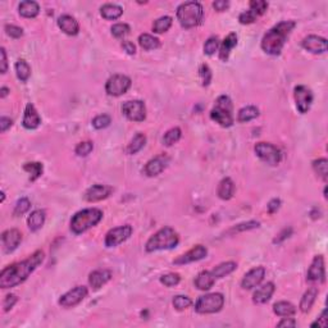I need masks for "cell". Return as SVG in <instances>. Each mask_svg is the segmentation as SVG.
Segmentation results:
<instances>
[{"label": "cell", "instance_id": "1", "mask_svg": "<svg viewBox=\"0 0 328 328\" xmlns=\"http://www.w3.org/2000/svg\"><path fill=\"white\" fill-rule=\"evenodd\" d=\"M44 258H45L44 251L37 250L23 261L15 263V264L4 268L0 273V287L12 289V287H16V286L25 282L32 272L43 263Z\"/></svg>", "mask_w": 328, "mask_h": 328}, {"label": "cell", "instance_id": "2", "mask_svg": "<svg viewBox=\"0 0 328 328\" xmlns=\"http://www.w3.org/2000/svg\"><path fill=\"white\" fill-rule=\"evenodd\" d=\"M296 26L295 21H282L269 30L261 39V49L269 55H279L287 37Z\"/></svg>", "mask_w": 328, "mask_h": 328}, {"label": "cell", "instance_id": "3", "mask_svg": "<svg viewBox=\"0 0 328 328\" xmlns=\"http://www.w3.org/2000/svg\"><path fill=\"white\" fill-rule=\"evenodd\" d=\"M180 242L178 233L171 227H163L153 235L145 245V250L148 253H154L158 250H170L176 247Z\"/></svg>", "mask_w": 328, "mask_h": 328}, {"label": "cell", "instance_id": "4", "mask_svg": "<svg viewBox=\"0 0 328 328\" xmlns=\"http://www.w3.org/2000/svg\"><path fill=\"white\" fill-rule=\"evenodd\" d=\"M103 212L98 208H87L80 210L72 217L71 231L74 235H81L91 227H95L102 221Z\"/></svg>", "mask_w": 328, "mask_h": 328}, {"label": "cell", "instance_id": "5", "mask_svg": "<svg viewBox=\"0 0 328 328\" xmlns=\"http://www.w3.org/2000/svg\"><path fill=\"white\" fill-rule=\"evenodd\" d=\"M203 5L199 1H186L177 8V19L185 29H192L203 21Z\"/></svg>", "mask_w": 328, "mask_h": 328}, {"label": "cell", "instance_id": "6", "mask_svg": "<svg viewBox=\"0 0 328 328\" xmlns=\"http://www.w3.org/2000/svg\"><path fill=\"white\" fill-rule=\"evenodd\" d=\"M210 118L222 127H231L235 122L232 114V102L229 96L221 95L215 100V104L210 112Z\"/></svg>", "mask_w": 328, "mask_h": 328}, {"label": "cell", "instance_id": "7", "mask_svg": "<svg viewBox=\"0 0 328 328\" xmlns=\"http://www.w3.org/2000/svg\"><path fill=\"white\" fill-rule=\"evenodd\" d=\"M224 305V296L221 293H207L200 296L195 303V311L199 314H213L222 311Z\"/></svg>", "mask_w": 328, "mask_h": 328}, {"label": "cell", "instance_id": "8", "mask_svg": "<svg viewBox=\"0 0 328 328\" xmlns=\"http://www.w3.org/2000/svg\"><path fill=\"white\" fill-rule=\"evenodd\" d=\"M255 154L261 159L263 162L267 163L268 166H278L281 159H282V153L276 145L269 144V142H258L255 145Z\"/></svg>", "mask_w": 328, "mask_h": 328}, {"label": "cell", "instance_id": "9", "mask_svg": "<svg viewBox=\"0 0 328 328\" xmlns=\"http://www.w3.org/2000/svg\"><path fill=\"white\" fill-rule=\"evenodd\" d=\"M132 82L131 78L124 74H113L108 78L105 84V91L110 96H121L130 90Z\"/></svg>", "mask_w": 328, "mask_h": 328}, {"label": "cell", "instance_id": "10", "mask_svg": "<svg viewBox=\"0 0 328 328\" xmlns=\"http://www.w3.org/2000/svg\"><path fill=\"white\" fill-rule=\"evenodd\" d=\"M122 113L132 122H142L146 118V106L141 100H128L122 104Z\"/></svg>", "mask_w": 328, "mask_h": 328}, {"label": "cell", "instance_id": "11", "mask_svg": "<svg viewBox=\"0 0 328 328\" xmlns=\"http://www.w3.org/2000/svg\"><path fill=\"white\" fill-rule=\"evenodd\" d=\"M132 235V227L130 224H124V226L116 227L112 228L109 232L105 235V246L106 247H116L120 243L124 242V241L130 239Z\"/></svg>", "mask_w": 328, "mask_h": 328}, {"label": "cell", "instance_id": "12", "mask_svg": "<svg viewBox=\"0 0 328 328\" xmlns=\"http://www.w3.org/2000/svg\"><path fill=\"white\" fill-rule=\"evenodd\" d=\"M293 98L296 103V108L300 114L308 113V110L311 109V103H313V92L311 88L307 86L299 85L293 90Z\"/></svg>", "mask_w": 328, "mask_h": 328}, {"label": "cell", "instance_id": "13", "mask_svg": "<svg viewBox=\"0 0 328 328\" xmlns=\"http://www.w3.org/2000/svg\"><path fill=\"white\" fill-rule=\"evenodd\" d=\"M88 290L85 286H76L74 289L69 290L68 293L62 295L59 299V305L63 308H73L81 303L87 296Z\"/></svg>", "mask_w": 328, "mask_h": 328}, {"label": "cell", "instance_id": "14", "mask_svg": "<svg viewBox=\"0 0 328 328\" xmlns=\"http://www.w3.org/2000/svg\"><path fill=\"white\" fill-rule=\"evenodd\" d=\"M308 282L323 283L326 281V269H325V259L322 255L314 257L311 267L308 269L307 275Z\"/></svg>", "mask_w": 328, "mask_h": 328}, {"label": "cell", "instance_id": "15", "mask_svg": "<svg viewBox=\"0 0 328 328\" xmlns=\"http://www.w3.org/2000/svg\"><path fill=\"white\" fill-rule=\"evenodd\" d=\"M208 255V249L203 245H196L191 250H189L185 254L180 255L173 260V264L176 265H182V264H189V263H194V261L201 260L204 259L205 257Z\"/></svg>", "mask_w": 328, "mask_h": 328}, {"label": "cell", "instance_id": "16", "mask_svg": "<svg viewBox=\"0 0 328 328\" xmlns=\"http://www.w3.org/2000/svg\"><path fill=\"white\" fill-rule=\"evenodd\" d=\"M113 192V187L108 186V185H94V186L88 187L86 190L84 199L88 203H96V201H102L104 199L109 198L110 194Z\"/></svg>", "mask_w": 328, "mask_h": 328}, {"label": "cell", "instance_id": "17", "mask_svg": "<svg viewBox=\"0 0 328 328\" xmlns=\"http://www.w3.org/2000/svg\"><path fill=\"white\" fill-rule=\"evenodd\" d=\"M265 277V268L264 267H255L250 269L246 275L243 276L242 281H241V287L243 290H251L260 285Z\"/></svg>", "mask_w": 328, "mask_h": 328}, {"label": "cell", "instance_id": "18", "mask_svg": "<svg viewBox=\"0 0 328 328\" xmlns=\"http://www.w3.org/2000/svg\"><path fill=\"white\" fill-rule=\"evenodd\" d=\"M303 48L313 54H323L328 49V41L325 37L317 35H309L303 40Z\"/></svg>", "mask_w": 328, "mask_h": 328}, {"label": "cell", "instance_id": "19", "mask_svg": "<svg viewBox=\"0 0 328 328\" xmlns=\"http://www.w3.org/2000/svg\"><path fill=\"white\" fill-rule=\"evenodd\" d=\"M22 241V235L21 232L16 228L7 229L4 231L3 235H1V242H3V247L5 253H12L15 251L19 243Z\"/></svg>", "mask_w": 328, "mask_h": 328}, {"label": "cell", "instance_id": "20", "mask_svg": "<svg viewBox=\"0 0 328 328\" xmlns=\"http://www.w3.org/2000/svg\"><path fill=\"white\" fill-rule=\"evenodd\" d=\"M168 162H170V158L167 155H158L155 158L150 159L145 166V174L149 177L158 176L166 170Z\"/></svg>", "mask_w": 328, "mask_h": 328}, {"label": "cell", "instance_id": "21", "mask_svg": "<svg viewBox=\"0 0 328 328\" xmlns=\"http://www.w3.org/2000/svg\"><path fill=\"white\" fill-rule=\"evenodd\" d=\"M22 124H23V127H25L26 130H36V128L41 124V117L37 113L35 105L31 104V103H29V104L26 105Z\"/></svg>", "mask_w": 328, "mask_h": 328}, {"label": "cell", "instance_id": "22", "mask_svg": "<svg viewBox=\"0 0 328 328\" xmlns=\"http://www.w3.org/2000/svg\"><path fill=\"white\" fill-rule=\"evenodd\" d=\"M112 279V272L108 269H98L90 273L88 276V283L92 290H99L103 286L106 285Z\"/></svg>", "mask_w": 328, "mask_h": 328}, {"label": "cell", "instance_id": "23", "mask_svg": "<svg viewBox=\"0 0 328 328\" xmlns=\"http://www.w3.org/2000/svg\"><path fill=\"white\" fill-rule=\"evenodd\" d=\"M275 283L273 282H267L265 285L260 286L259 289H257V291L253 295V301L257 305H261V304L268 303L271 300L272 295L275 293Z\"/></svg>", "mask_w": 328, "mask_h": 328}, {"label": "cell", "instance_id": "24", "mask_svg": "<svg viewBox=\"0 0 328 328\" xmlns=\"http://www.w3.org/2000/svg\"><path fill=\"white\" fill-rule=\"evenodd\" d=\"M58 26L59 29L67 34L69 36L77 35L78 31H80V26H78V22L74 19L72 16L69 15H63L58 18Z\"/></svg>", "mask_w": 328, "mask_h": 328}, {"label": "cell", "instance_id": "25", "mask_svg": "<svg viewBox=\"0 0 328 328\" xmlns=\"http://www.w3.org/2000/svg\"><path fill=\"white\" fill-rule=\"evenodd\" d=\"M237 45V35L235 32H231L229 35L222 41L221 44V49H219V59L222 62H227L228 60L229 54L232 52V49Z\"/></svg>", "mask_w": 328, "mask_h": 328}, {"label": "cell", "instance_id": "26", "mask_svg": "<svg viewBox=\"0 0 328 328\" xmlns=\"http://www.w3.org/2000/svg\"><path fill=\"white\" fill-rule=\"evenodd\" d=\"M215 277L212 275V272L204 271L199 273L198 277L195 278V286L201 291H208L214 286Z\"/></svg>", "mask_w": 328, "mask_h": 328}, {"label": "cell", "instance_id": "27", "mask_svg": "<svg viewBox=\"0 0 328 328\" xmlns=\"http://www.w3.org/2000/svg\"><path fill=\"white\" fill-rule=\"evenodd\" d=\"M217 194L222 200H229V199L232 198L233 194H235V184H233V181L229 178V177H226V178H223L218 185V189H217Z\"/></svg>", "mask_w": 328, "mask_h": 328}, {"label": "cell", "instance_id": "28", "mask_svg": "<svg viewBox=\"0 0 328 328\" xmlns=\"http://www.w3.org/2000/svg\"><path fill=\"white\" fill-rule=\"evenodd\" d=\"M45 218H46L45 210H43V209H36V210H34V212L30 214L29 219H27L29 228L31 229L32 232L39 231V229L44 226Z\"/></svg>", "mask_w": 328, "mask_h": 328}, {"label": "cell", "instance_id": "29", "mask_svg": "<svg viewBox=\"0 0 328 328\" xmlns=\"http://www.w3.org/2000/svg\"><path fill=\"white\" fill-rule=\"evenodd\" d=\"M317 296H318L317 287H311V289L308 290L307 293H304L301 300H300V305H299L300 311H303V313H308V311L311 309V307H313V304L315 303Z\"/></svg>", "mask_w": 328, "mask_h": 328}, {"label": "cell", "instance_id": "30", "mask_svg": "<svg viewBox=\"0 0 328 328\" xmlns=\"http://www.w3.org/2000/svg\"><path fill=\"white\" fill-rule=\"evenodd\" d=\"M100 15L108 21H114V19H118L121 16L123 15V9L117 4H104L100 8Z\"/></svg>", "mask_w": 328, "mask_h": 328}, {"label": "cell", "instance_id": "31", "mask_svg": "<svg viewBox=\"0 0 328 328\" xmlns=\"http://www.w3.org/2000/svg\"><path fill=\"white\" fill-rule=\"evenodd\" d=\"M19 15L25 18H35L40 13L39 4L32 0H25L19 4Z\"/></svg>", "mask_w": 328, "mask_h": 328}, {"label": "cell", "instance_id": "32", "mask_svg": "<svg viewBox=\"0 0 328 328\" xmlns=\"http://www.w3.org/2000/svg\"><path fill=\"white\" fill-rule=\"evenodd\" d=\"M273 311L278 317H293L296 313V308L289 301H278L273 305Z\"/></svg>", "mask_w": 328, "mask_h": 328}, {"label": "cell", "instance_id": "33", "mask_svg": "<svg viewBox=\"0 0 328 328\" xmlns=\"http://www.w3.org/2000/svg\"><path fill=\"white\" fill-rule=\"evenodd\" d=\"M236 268H237V264L235 263V261H224V263H222V264L214 267L213 271H210V272H212V275L215 277V279H218V278H223V277L231 275V273H232V272Z\"/></svg>", "mask_w": 328, "mask_h": 328}, {"label": "cell", "instance_id": "34", "mask_svg": "<svg viewBox=\"0 0 328 328\" xmlns=\"http://www.w3.org/2000/svg\"><path fill=\"white\" fill-rule=\"evenodd\" d=\"M145 144H146V136H145L144 134H141V132H138V134L135 135L134 138L131 140L127 149H126V152H127V154H130V155H134V154L138 153L142 148H144Z\"/></svg>", "mask_w": 328, "mask_h": 328}, {"label": "cell", "instance_id": "35", "mask_svg": "<svg viewBox=\"0 0 328 328\" xmlns=\"http://www.w3.org/2000/svg\"><path fill=\"white\" fill-rule=\"evenodd\" d=\"M138 44L145 50H155L160 46V40L150 34H141L138 36Z\"/></svg>", "mask_w": 328, "mask_h": 328}, {"label": "cell", "instance_id": "36", "mask_svg": "<svg viewBox=\"0 0 328 328\" xmlns=\"http://www.w3.org/2000/svg\"><path fill=\"white\" fill-rule=\"evenodd\" d=\"M259 116V109L254 105H247L243 106L239 110V114H237V121L241 122V123H245V122H249V121L255 120L257 117Z\"/></svg>", "mask_w": 328, "mask_h": 328}, {"label": "cell", "instance_id": "37", "mask_svg": "<svg viewBox=\"0 0 328 328\" xmlns=\"http://www.w3.org/2000/svg\"><path fill=\"white\" fill-rule=\"evenodd\" d=\"M15 69L18 80L22 82L27 81L30 78V76H31V67H30L29 63H27L25 59L17 60L15 64Z\"/></svg>", "mask_w": 328, "mask_h": 328}, {"label": "cell", "instance_id": "38", "mask_svg": "<svg viewBox=\"0 0 328 328\" xmlns=\"http://www.w3.org/2000/svg\"><path fill=\"white\" fill-rule=\"evenodd\" d=\"M23 170L27 173H30V180L34 182V181L37 180L39 177H41V174H43L44 172V166L43 163L30 162L23 164Z\"/></svg>", "mask_w": 328, "mask_h": 328}, {"label": "cell", "instance_id": "39", "mask_svg": "<svg viewBox=\"0 0 328 328\" xmlns=\"http://www.w3.org/2000/svg\"><path fill=\"white\" fill-rule=\"evenodd\" d=\"M181 136H182V131L180 127H173L171 130H168L164 134V138H163V142L166 146H172L176 142L180 141Z\"/></svg>", "mask_w": 328, "mask_h": 328}, {"label": "cell", "instance_id": "40", "mask_svg": "<svg viewBox=\"0 0 328 328\" xmlns=\"http://www.w3.org/2000/svg\"><path fill=\"white\" fill-rule=\"evenodd\" d=\"M313 170L321 177L323 181H327L328 178V160L326 158H321L313 162Z\"/></svg>", "mask_w": 328, "mask_h": 328}, {"label": "cell", "instance_id": "41", "mask_svg": "<svg viewBox=\"0 0 328 328\" xmlns=\"http://www.w3.org/2000/svg\"><path fill=\"white\" fill-rule=\"evenodd\" d=\"M172 26V18L170 16H164V17L158 18L154 25H153V31L155 34H164L171 29Z\"/></svg>", "mask_w": 328, "mask_h": 328}, {"label": "cell", "instance_id": "42", "mask_svg": "<svg viewBox=\"0 0 328 328\" xmlns=\"http://www.w3.org/2000/svg\"><path fill=\"white\" fill-rule=\"evenodd\" d=\"M173 307L176 311H185L189 307H191V304H192V300L190 299L189 296H185V295H177V296L173 297Z\"/></svg>", "mask_w": 328, "mask_h": 328}, {"label": "cell", "instance_id": "43", "mask_svg": "<svg viewBox=\"0 0 328 328\" xmlns=\"http://www.w3.org/2000/svg\"><path fill=\"white\" fill-rule=\"evenodd\" d=\"M199 76H200L201 85L205 86V87L210 85L213 74H212V69L209 68L208 64H201L200 68H199Z\"/></svg>", "mask_w": 328, "mask_h": 328}, {"label": "cell", "instance_id": "44", "mask_svg": "<svg viewBox=\"0 0 328 328\" xmlns=\"http://www.w3.org/2000/svg\"><path fill=\"white\" fill-rule=\"evenodd\" d=\"M31 208V201L27 198H21L17 201V204L15 207V210H13V214L16 217H19V215H23L25 213H27Z\"/></svg>", "mask_w": 328, "mask_h": 328}, {"label": "cell", "instance_id": "45", "mask_svg": "<svg viewBox=\"0 0 328 328\" xmlns=\"http://www.w3.org/2000/svg\"><path fill=\"white\" fill-rule=\"evenodd\" d=\"M249 7H250V11H253L255 15L259 17V16L264 15L267 9H268V3L264 1V0H251L249 3Z\"/></svg>", "mask_w": 328, "mask_h": 328}, {"label": "cell", "instance_id": "46", "mask_svg": "<svg viewBox=\"0 0 328 328\" xmlns=\"http://www.w3.org/2000/svg\"><path fill=\"white\" fill-rule=\"evenodd\" d=\"M260 226V223L258 222V221H247V222L240 223V224H237V226L232 227V228L229 229V233H237V232H243V231H250V229L258 228V227Z\"/></svg>", "mask_w": 328, "mask_h": 328}, {"label": "cell", "instance_id": "47", "mask_svg": "<svg viewBox=\"0 0 328 328\" xmlns=\"http://www.w3.org/2000/svg\"><path fill=\"white\" fill-rule=\"evenodd\" d=\"M110 123H112V118H110L108 114H99V116H96L95 118L92 120V126H94L96 130L106 128Z\"/></svg>", "mask_w": 328, "mask_h": 328}, {"label": "cell", "instance_id": "48", "mask_svg": "<svg viewBox=\"0 0 328 328\" xmlns=\"http://www.w3.org/2000/svg\"><path fill=\"white\" fill-rule=\"evenodd\" d=\"M219 48V40L217 36H212V37H209L204 44V53L207 55H213V54L218 50Z\"/></svg>", "mask_w": 328, "mask_h": 328}, {"label": "cell", "instance_id": "49", "mask_svg": "<svg viewBox=\"0 0 328 328\" xmlns=\"http://www.w3.org/2000/svg\"><path fill=\"white\" fill-rule=\"evenodd\" d=\"M92 150H94V144L91 141H82L76 146L74 153L78 156H87Z\"/></svg>", "mask_w": 328, "mask_h": 328}, {"label": "cell", "instance_id": "50", "mask_svg": "<svg viewBox=\"0 0 328 328\" xmlns=\"http://www.w3.org/2000/svg\"><path fill=\"white\" fill-rule=\"evenodd\" d=\"M181 281V277L178 273H167V275L160 277V282L167 287H173V286L178 285Z\"/></svg>", "mask_w": 328, "mask_h": 328}, {"label": "cell", "instance_id": "51", "mask_svg": "<svg viewBox=\"0 0 328 328\" xmlns=\"http://www.w3.org/2000/svg\"><path fill=\"white\" fill-rule=\"evenodd\" d=\"M131 31L130 26L127 23H117L112 27V35L117 39H121V37H123V36L128 35Z\"/></svg>", "mask_w": 328, "mask_h": 328}, {"label": "cell", "instance_id": "52", "mask_svg": "<svg viewBox=\"0 0 328 328\" xmlns=\"http://www.w3.org/2000/svg\"><path fill=\"white\" fill-rule=\"evenodd\" d=\"M258 16L255 15L253 11H246L242 12L240 16H239V21H240L241 25H250L253 22L257 21Z\"/></svg>", "mask_w": 328, "mask_h": 328}, {"label": "cell", "instance_id": "53", "mask_svg": "<svg viewBox=\"0 0 328 328\" xmlns=\"http://www.w3.org/2000/svg\"><path fill=\"white\" fill-rule=\"evenodd\" d=\"M5 32L8 36H11L13 39H19L23 36V30L15 25H5Z\"/></svg>", "mask_w": 328, "mask_h": 328}, {"label": "cell", "instance_id": "54", "mask_svg": "<svg viewBox=\"0 0 328 328\" xmlns=\"http://www.w3.org/2000/svg\"><path fill=\"white\" fill-rule=\"evenodd\" d=\"M17 301H18V297L16 296V295H13V293H11V295H7V296L4 297V301H3L4 311H11L12 308L15 307L16 304H17Z\"/></svg>", "mask_w": 328, "mask_h": 328}, {"label": "cell", "instance_id": "55", "mask_svg": "<svg viewBox=\"0 0 328 328\" xmlns=\"http://www.w3.org/2000/svg\"><path fill=\"white\" fill-rule=\"evenodd\" d=\"M293 233V228L291 227H289V228H283L281 232L277 235V237H276L275 240H273V242L275 243H281L282 241H285L287 237H290V235Z\"/></svg>", "mask_w": 328, "mask_h": 328}, {"label": "cell", "instance_id": "56", "mask_svg": "<svg viewBox=\"0 0 328 328\" xmlns=\"http://www.w3.org/2000/svg\"><path fill=\"white\" fill-rule=\"evenodd\" d=\"M328 325V321H327V309H325V311H322L321 317H319V319H317V322H314V323H311V327H322V328H326Z\"/></svg>", "mask_w": 328, "mask_h": 328}, {"label": "cell", "instance_id": "57", "mask_svg": "<svg viewBox=\"0 0 328 328\" xmlns=\"http://www.w3.org/2000/svg\"><path fill=\"white\" fill-rule=\"evenodd\" d=\"M279 207H281V200L279 199H272L267 205V210H268L269 214H273L278 210Z\"/></svg>", "mask_w": 328, "mask_h": 328}, {"label": "cell", "instance_id": "58", "mask_svg": "<svg viewBox=\"0 0 328 328\" xmlns=\"http://www.w3.org/2000/svg\"><path fill=\"white\" fill-rule=\"evenodd\" d=\"M12 124H13V121L11 118H8V117H1L0 118V131L1 132H5L8 128H11Z\"/></svg>", "mask_w": 328, "mask_h": 328}, {"label": "cell", "instance_id": "59", "mask_svg": "<svg viewBox=\"0 0 328 328\" xmlns=\"http://www.w3.org/2000/svg\"><path fill=\"white\" fill-rule=\"evenodd\" d=\"M229 7V3L227 0H217L213 3V8L218 12H224Z\"/></svg>", "mask_w": 328, "mask_h": 328}, {"label": "cell", "instance_id": "60", "mask_svg": "<svg viewBox=\"0 0 328 328\" xmlns=\"http://www.w3.org/2000/svg\"><path fill=\"white\" fill-rule=\"evenodd\" d=\"M296 326H297L296 321H295L293 318L289 317H285L279 323H277V327H296Z\"/></svg>", "mask_w": 328, "mask_h": 328}, {"label": "cell", "instance_id": "61", "mask_svg": "<svg viewBox=\"0 0 328 328\" xmlns=\"http://www.w3.org/2000/svg\"><path fill=\"white\" fill-rule=\"evenodd\" d=\"M122 48H123L124 52L127 54H130V55H134V54L136 53V46L134 45V43H131V41H123V43H122Z\"/></svg>", "mask_w": 328, "mask_h": 328}, {"label": "cell", "instance_id": "62", "mask_svg": "<svg viewBox=\"0 0 328 328\" xmlns=\"http://www.w3.org/2000/svg\"><path fill=\"white\" fill-rule=\"evenodd\" d=\"M0 55H1V69H0V72L4 74L8 69L7 53H5V49H4V48H1V49H0Z\"/></svg>", "mask_w": 328, "mask_h": 328}, {"label": "cell", "instance_id": "63", "mask_svg": "<svg viewBox=\"0 0 328 328\" xmlns=\"http://www.w3.org/2000/svg\"><path fill=\"white\" fill-rule=\"evenodd\" d=\"M9 94V88L5 87V86H3V87L0 88V98L3 99V98H5V96Z\"/></svg>", "mask_w": 328, "mask_h": 328}, {"label": "cell", "instance_id": "64", "mask_svg": "<svg viewBox=\"0 0 328 328\" xmlns=\"http://www.w3.org/2000/svg\"><path fill=\"white\" fill-rule=\"evenodd\" d=\"M5 199V194H4V191H1V201H4Z\"/></svg>", "mask_w": 328, "mask_h": 328}]
</instances>
